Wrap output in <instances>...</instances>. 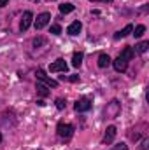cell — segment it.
Instances as JSON below:
<instances>
[{"label": "cell", "mask_w": 149, "mask_h": 150, "mask_svg": "<svg viewBox=\"0 0 149 150\" xmlns=\"http://www.w3.org/2000/svg\"><path fill=\"white\" fill-rule=\"evenodd\" d=\"M32 21H34V14H32L30 11H25V12H23V18H21V23H19V30H21V32H27V30L30 28Z\"/></svg>", "instance_id": "3"}, {"label": "cell", "mask_w": 149, "mask_h": 150, "mask_svg": "<svg viewBox=\"0 0 149 150\" xmlns=\"http://www.w3.org/2000/svg\"><path fill=\"white\" fill-rule=\"evenodd\" d=\"M74 11V5L72 4H62L60 5V12L62 14H69V12H72Z\"/></svg>", "instance_id": "17"}, {"label": "cell", "mask_w": 149, "mask_h": 150, "mask_svg": "<svg viewBox=\"0 0 149 150\" xmlns=\"http://www.w3.org/2000/svg\"><path fill=\"white\" fill-rule=\"evenodd\" d=\"M42 44H46V38L37 37L35 40H34V45H35V47H39V45H42Z\"/></svg>", "instance_id": "22"}, {"label": "cell", "mask_w": 149, "mask_h": 150, "mask_svg": "<svg viewBox=\"0 0 149 150\" xmlns=\"http://www.w3.org/2000/svg\"><path fill=\"white\" fill-rule=\"evenodd\" d=\"M49 70H51L53 74H54V72H63V74H65V72H67V63H65V59L60 58V59L53 61V63L49 65Z\"/></svg>", "instance_id": "5"}, {"label": "cell", "mask_w": 149, "mask_h": 150, "mask_svg": "<svg viewBox=\"0 0 149 150\" xmlns=\"http://www.w3.org/2000/svg\"><path fill=\"white\" fill-rule=\"evenodd\" d=\"M69 80H70V82H79V75H70Z\"/></svg>", "instance_id": "23"}, {"label": "cell", "mask_w": 149, "mask_h": 150, "mask_svg": "<svg viewBox=\"0 0 149 150\" xmlns=\"http://www.w3.org/2000/svg\"><path fill=\"white\" fill-rule=\"evenodd\" d=\"M35 75H37L39 80H42L47 87H58V82H56V80H53V79H49L47 75L44 74V70H37V74H35Z\"/></svg>", "instance_id": "7"}, {"label": "cell", "mask_w": 149, "mask_h": 150, "mask_svg": "<svg viewBox=\"0 0 149 150\" xmlns=\"http://www.w3.org/2000/svg\"><path fill=\"white\" fill-rule=\"evenodd\" d=\"M91 2H105V4H109V2H112V0H91Z\"/></svg>", "instance_id": "25"}, {"label": "cell", "mask_w": 149, "mask_h": 150, "mask_svg": "<svg viewBox=\"0 0 149 150\" xmlns=\"http://www.w3.org/2000/svg\"><path fill=\"white\" fill-rule=\"evenodd\" d=\"M81 28H82L81 21H74V23H70V25H69V28H67V33H69V35H77V33L81 32Z\"/></svg>", "instance_id": "11"}, {"label": "cell", "mask_w": 149, "mask_h": 150, "mask_svg": "<svg viewBox=\"0 0 149 150\" xmlns=\"http://www.w3.org/2000/svg\"><path fill=\"white\" fill-rule=\"evenodd\" d=\"M7 2H9V0H0V9H2L4 5H7Z\"/></svg>", "instance_id": "24"}, {"label": "cell", "mask_w": 149, "mask_h": 150, "mask_svg": "<svg viewBox=\"0 0 149 150\" xmlns=\"http://www.w3.org/2000/svg\"><path fill=\"white\" fill-rule=\"evenodd\" d=\"M144 32H146V26H144V25H139V26L135 28V33H133V35L139 38V37H142V35H144Z\"/></svg>", "instance_id": "18"}, {"label": "cell", "mask_w": 149, "mask_h": 150, "mask_svg": "<svg viewBox=\"0 0 149 150\" xmlns=\"http://www.w3.org/2000/svg\"><path fill=\"white\" fill-rule=\"evenodd\" d=\"M111 150H128V145H125V143H117V145H114Z\"/></svg>", "instance_id": "21"}, {"label": "cell", "mask_w": 149, "mask_h": 150, "mask_svg": "<svg viewBox=\"0 0 149 150\" xmlns=\"http://www.w3.org/2000/svg\"><path fill=\"white\" fill-rule=\"evenodd\" d=\"M75 112H88L90 108H91V100L90 98H81V100H77L74 105Z\"/></svg>", "instance_id": "4"}, {"label": "cell", "mask_w": 149, "mask_h": 150, "mask_svg": "<svg viewBox=\"0 0 149 150\" xmlns=\"http://www.w3.org/2000/svg\"><path fill=\"white\" fill-rule=\"evenodd\" d=\"M109 65H111L109 54H100V56H98V67H100V68H107Z\"/></svg>", "instance_id": "12"}, {"label": "cell", "mask_w": 149, "mask_h": 150, "mask_svg": "<svg viewBox=\"0 0 149 150\" xmlns=\"http://www.w3.org/2000/svg\"><path fill=\"white\" fill-rule=\"evenodd\" d=\"M49 19H51V14H49V12H42V14H39L37 19H35V28H37V30H42V28L49 23Z\"/></svg>", "instance_id": "6"}, {"label": "cell", "mask_w": 149, "mask_h": 150, "mask_svg": "<svg viewBox=\"0 0 149 150\" xmlns=\"http://www.w3.org/2000/svg\"><path fill=\"white\" fill-rule=\"evenodd\" d=\"M56 133L62 140H70L72 134H74V126L72 124H65V122H60L56 126Z\"/></svg>", "instance_id": "1"}, {"label": "cell", "mask_w": 149, "mask_h": 150, "mask_svg": "<svg viewBox=\"0 0 149 150\" xmlns=\"http://www.w3.org/2000/svg\"><path fill=\"white\" fill-rule=\"evenodd\" d=\"M37 93L42 96V98H46V96H49V89H47V86L46 84H37Z\"/></svg>", "instance_id": "16"}, {"label": "cell", "mask_w": 149, "mask_h": 150, "mask_svg": "<svg viewBox=\"0 0 149 150\" xmlns=\"http://www.w3.org/2000/svg\"><path fill=\"white\" fill-rule=\"evenodd\" d=\"M34 2H39V0H34Z\"/></svg>", "instance_id": "27"}, {"label": "cell", "mask_w": 149, "mask_h": 150, "mask_svg": "<svg viewBox=\"0 0 149 150\" xmlns=\"http://www.w3.org/2000/svg\"><path fill=\"white\" fill-rule=\"evenodd\" d=\"M112 65H114L116 72H125V70L128 68V61H126V59H123L121 56H117V58L114 59V63H112Z\"/></svg>", "instance_id": "9"}, {"label": "cell", "mask_w": 149, "mask_h": 150, "mask_svg": "<svg viewBox=\"0 0 149 150\" xmlns=\"http://www.w3.org/2000/svg\"><path fill=\"white\" fill-rule=\"evenodd\" d=\"M82 52L79 51V52H74V56H72V67H75V68H79L81 67V63H82Z\"/></svg>", "instance_id": "14"}, {"label": "cell", "mask_w": 149, "mask_h": 150, "mask_svg": "<svg viewBox=\"0 0 149 150\" xmlns=\"http://www.w3.org/2000/svg\"><path fill=\"white\" fill-rule=\"evenodd\" d=\"M148 47H149V42H148V40H144V42H140V44H137V45H135V51H133V52L144 54V52L148 51Z\"/></svg>", "instance_id": "15"}, {"label": "cell", "mask_w": 149, "mask_h": 150, "mask_svg": "<svg viewBox=\"0 0 149 150\" xmlns=\"http://www.w3.org/2000/svg\"><path fill=\"white\" fill-rule=\"evenodd\" d=\"M132 32H133V26H132V25H126L123 30H119V32H116V33H114V38H116V40H119V38H123V37H126V35H130Z\"/></svg>", "instance_id": "10"}, {"label": "cell", "mask_w": 149, "mask_h": 150, "mask_svg": "<svg viewBox=\"0 0 149 150\" xmlns=\"http://www.w3.org/2000/svg\"><path fill=\"white\" fill-rule=\"evenodd\" d=\"M65 105H67V103H65V100H63V98H58V100H56V108H58V110H63V108H65Z\"/></svg>", "instance_id": "20"}, {"label": "cell", "mask_w": 149, "mask_h": 150, "mask_svg": "<svg viewBox=\"0 0 149 150\" xmlns=\"http://www.w3.org/2000/svg\"><path fill=\"white\" fill-rule=\"evenodd\" d=\"M49 33H53V35H60V33H62V28H60V25H51V30H49Z\"/></svg>", "instance_id": "19"}, {"label": "cell", "mask_w": 149, "mask_h": 150, "mask_svg": "<svg viewBox=\"0 0 149 150\" xmlns=\"http://www.w3.org/2000/svg\"><path fill=\"white\" fill-rule=\"evenodd\" d=\"M0 142H2V134H0Z\"/></svg>", "instance_id": "26"}, {"label": "cell", "mask_w": 149, "mask_h": 150, "mask_svg": "<svg viewBox=\"0 0 149 150\" xmlns=\"http://www.w3.org/2000/svg\"><path fill=\"white\" fill-rule=\"evenodd\" d=\"M116 138V126H109L105 129V134H104V145H111Z\"/></svg>", "instance_id": "8"}, {"label": "cell", "mask_w": 149, "mask_h": 150, "mask_svg": "<svg viewBox=\"0 0 149 150\" xmlns=\"http://www.w3.org/2000/svg\"><path fill=\"white\" fill-rule=\"evenodd\" d=\"M121 112V103L117 101V100H112L111 103L105 107V115H107V119H116L117 115Z\"/></svg>", "instance_id": "2"}, {"label": "cell", "mask_w": 149, "mask_h": 150, "mask_svg": "<svg viewBox=\"0 0 149 150\" xmlns=\"http://www.w3.org/2000/svg\"><path fill=\"white\" fill-rule=\"evenodd\" d=\"M119 56H121L123 59H126V61H130V59H132V58L135 56V52H133V49H132V47H125V49L121 51V54H119Z\"/></svg>", "instance_id": "13"}]
</instances>
